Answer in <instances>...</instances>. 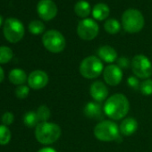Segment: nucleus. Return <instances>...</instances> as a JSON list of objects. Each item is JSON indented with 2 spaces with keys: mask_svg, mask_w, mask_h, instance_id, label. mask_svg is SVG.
Listing matches in <instances>:
<instances>
[{
  "mask_svg": "<svg viewBox=\"0 0 152 152\" xmlns=\"http://www.w3.org/2000/svg\"><path fill=\"white\" fill-rule=\"evenodd\" d=\"M104 113L113 120H121L125 117L130 110L128 99L121 93L110 96L104 104Z\"/></svg>",
  "mask_w": 152,
  "mask_h": 152,
  "instance_id": "f257e3e1",
  "label": "nucleus"
},
{
  "mask_svg": "<svg viewBox=\"0 0 152 152\" xmlns=\"http://www.w3.org/2000/svg\"><path fill=\"white\" fill-rule=\"evenodd\" d=\"M61 128L58 124L49 122H41L35 127V137L37 140L44 145L56 142L61 136Z\"/></svg>",
  "mask_w": 152,
  "mask_h": 152,
  "instance_id": "f03ea898",
  "label": "nucleus"
},
{
  "mask_svg": "<svg viewBox=\"0 0 152 152\" xmlns=\"http://www.w3.org/2000/svg\"><path fill=\"white\" fill-rule=\"evenodd\" d=\"M145 24L142 14L134 8L127 9L122 15V25L125 31L129 33L140 32Z\"/></svg>",
  "mask_w": 152,
  "mask_h": 152,
  "instance_id": "7ed1b4c3",
  "label": "nucleus"
},
{
  "mask_svg": "<svg viewBox=\"0 0 152 152\" xmlns=\"http://www.w3.org/2000/svg\"><path fill=\"white\" fill-rule=\"evenodd\" d=\"M120 130L113 121L104 120L97 124L94 128V135L100 141H113L119 138Z\"/></svg>",
  "mask_w": 152,
  "mask_h": 152,
  "instance_id": "20e7f679",
  "label": "nucleus"
},
{
  "mask_svg": "<svg viewBox=\"0 0 152 152\" xmlns=\"http://www.w3.org/2000/svg\"><path fill=\"white\" fill-rule=\"evenodd\" d=\"M80 73L86 79H95L103 72L104 66L101 60L95 56L85 57L79 67Z\"/></svg>",
  "mask_w": 152,
  "mask_h": 152,
  "instance_id": "39448f33",
  "label": "nucleus"
},
{
  "mask_svg": "<svg viewBox=\"0 0 152 152\" xmlns=\"http://www.w3.org/2000/svg\"><path fill=\"white\" fill-rule=\"evenodd\" d=\"M24 26L23 23L15 17L6 19L3 25V33L5 38L10 43L19 42L24 36Z\"/></svg>",
  "mask_w": 152,
  "mask_h": 152,
  "instance_id": "423d86ee",
  "label": "nucleus"
},
{
  "mask_svg": "<svg viewBox=\"0 0 152 152\" xmlns=\"http://www.w3.org/2000/svg\"><path fill=\"white\" fill-rule=\"evenodd\" d=\"M42 43L47 50L56 54L62 52L66 45L64 35L56 30L46 31L42 37Z\"/></svg>",
  "mask_w": 152,
  "mask_h": 152,
  "instance_id": "0eeeda50",
  "label": "nucleus"
},
{
  "mask_svg": "<svg viewBox=\"0 0 152 152\" xmlns=\"http://www.w3.org/2000/svg\"><path fill=\"white\" fill-rule=\"evenodd\" d=\"M131 67L137 78L149 79L152 75V64L144 55L135 56L131 62Z\"/></svg>",
  "mask_w": 152,
  "mask_h": 152,
  "instance_id": "6e6552de",
  "label": "nucleus"
},
{
  "mask_svg": "<svg viewBox=\"0 0 152 152\" xmlns=\"http://www.w3.org/2000/svg\"><path fill=\"white\" fill-rule=\"evenodd\" d=\"M99 31V24L91 18L83 19L77 26V34L83 40L94 39Z\"/></svg>",
  "mask_w": 152,
  "mask_h": 152,
  "instance_id": "1a4fd4ad",
  "label": "nucleus"
},
{
  "mask_svg": "<svg viewBox=\"0 0 152 152\" xmlns=\"http://www.w3.org/2000/svg\"><path fill=\"white\" fill-rule=\"evenodd\" d=\"M39 16L44 21H51L57 15V7L52 0H40L37 6Z\"/></svg>",
  "mask_w": 152,
  "mask_h": 152,
  "instance_id": "9d476101",
  "label": "nucleus"
},
{
  "mask_svg": "<svg viewBox=\"0 0 152 152\" xmlns=\"http://www.w3.org/2000/svg\"><path fill=\"white\" fill-rule=\"evenodd\" d=\"M103 78L109 86H116L123 79L122 69L118 65L109 64L103 71Z\"/></svg>",
  "mask_w": 152,
  "mask_h": 152,
  "instance_id": "9b49d317",
  "label": "nucleus"
},
{
  "mask_svg": "<svg viewBox=\"0 0 152 152\" xmlns=\"http://www.w3.org/2000/svg\"><path fill=\"white\" fill-rule=\"evenodd\" d=\"M27 83L30 88L33 90H41L48 83V75L42 70H35L28 76Z\"/></svg>",
  "mask_w": 152,
  "mask_h": 152,
  "instance_id": "f8f14e48",
  "label": "nucleus"
},
{
  "mask_svg": "<svg viewBox=\"0 0 152 152\" xmlns=\"http://www.w3.org/2000/svg\"><path fill=\"white\" fill-rule=\"evenodd\" d=\"M90 94L91 98L96 102H103L107 99L108 97V89L107 88L106 84L100 81L94 82L90 88Z\"/></svg>",
  "mask_w": 152,
  "mask_h": 152,
  "instance_id": "ddd939ff",
  "label": "nucleus"
},
{
  "mask_svg": "<svg viewBox=\"0 0 152 152\" xmlns=\"http://www.w3.org/2000/svg\"><path fill=\"white\" fill-rule=\"evenodd\" d=\"M98 56L100 60L109 64L117 60V52L114 48L108 45L100 47L98 50Z\"/></svg>",
  "mask_w": 152,
  "mask_h": 152,
  "instance_id": "4468645a",
  "label": "nucleus"
},
{
  "mask_svg": "<svg viewBox=\"0 0 152 152\" xmlns=\"http://www.w3.org/2000/svg\"><path fill=\"white\" fill-rule=\"evenodd\" d=\"M138 129V123L132 117H127L124 119L119 126L120 133L124 136H130L132 135Z\"/></svg>",
  "mask_w": 152,
  "mask_h": 152,
  "instance_id": "2eb2a0df",
  "label": "nucleus"
},
{
  "mask_svg": "<svg viewBox=\"0 0 152 152\" xmlns=\"http://www.w3.org/2000/svg\"><path fill=\"white\" fill-rule=\"evenodd\" d=\"M84 115L94 119V118H100L102 117V107L99 102L96 101H91L87 103L83 108Z\"/></svg>",
  "mask_w": 152,
  "mask_h": 152,
  "instance_id": "dca6fc26",
  "label": "nucleus"
},
{
  "mask_svg": "<svg viewBox=\"0 0 152 152\" xmlns=\"http://www.w3.org/2000/svg\"><path fill=\"white\" fill-rule=\"evenodd\" d=\"M8 78L11 83L15 85H23L27 81H28V76L26 72L20 68H15L10 71Z\"/></svg>",
  "mask_w": 152,
  "mask_h": 152,
  "instance_id": "f3484780",
  "label": "nucleus"
},
{
  "mask_svg": "<svg viewBox=\"0 0 152 152\" xmlns=\"http://www.w3.org/2000/svg\"><path fill=\"white\" fill-rule=\"evenodd\" d=\"M92 16L94 19L98 21H104L106 20L109 14H110V9L108 6L105 3H98L97 5L94 6L92 11H91Z\"/></svg>",
  "mask_w": 152,
  "mask_h": 152,
  "instance_id": "a211bd4d",
  "label": "nucleus"
},
{
  "mask_svg": "<svg viewBox=\"0 0 152 152\" xmlns=\"http://www.w3.org/2000/svg\"><path fill=\"white\" fill-rule=\"evenodd\" d=\"M74 12L81 18H87L91 12L90 3L85 1V0H80L74 6Z\"/></svg>",
  "mask_w": 152,
  "mask_h": 152,
  "instance_id": "6ab92c4d",
  "label": "nucleus"
},
{
  "mask_svg": "<svg viewBox=\"0 0 152 152\" xmlns=\"http://www.w3.org/2000/svg\"><path fill=\"white\" fill-rule=\"evenodd\" d=\"M104 29L107 33L114 35V34H116L120 31L121 24L117 20H115L114 18L107 19L104 23Z\"/></svg>",
  "mask_w": 152,
  "mask_h": 152,
  "instance_id": "aec40b11",
  "label": "nucleus"
},
{
  "mask_svg": "<svg viewBox=\"0 0 152 152\" xmlns=\"http://www.w3.org/2000/svg\"><path fill=\"white\" fill-rule=\"evenodd\" d=\"M39 120L38 118L36 112H33V111L27 112L23 116V123L29 128L36 127L39 124Z\"/></svg>",
  "mask_w": 152,
  "mask_h": 152,
  "instance_id": "412c9836",
  "label": "nucleus"
},
{
  "mask_svg": "<svg viewBox=\"0 0 152 152\" xmlns=\"http://www.w3.org/2000/svg\"><path fill=\"white\" fill-rule=\"evenodd\" d=\"M12 133L9 128L5 124H0V145H7L10 142Z\"/></svg>",
  "mask_w": 152,
  "mask_h": 152,
  "instance_id": "4be33fe9",
  "label": "nucleus"
},
{
  "mask_svg": "<svg viewBox=\"0 0 152 152\" xmlns=\"http://www.w3.org/2000/svg\"><path fill=\"white\" fill-rule=\"evenodd\" d=\"M14 52L10 48L7 46L0 47V64H7L12 60Z\"/></svg>",
  "mask_w": 152,
  "mask_h": 152,
  "instance_id": "5701e85b",
  "label": "nucleus"
},
{
  "mask_svg": "<svg viewBox=\"0 0 152 152\" xmlns=\"http://www.w3.org/2000/svg\"><path fill=\"white\" fill-rule=\"evenodd\" d=\"M28 28H29L30 32L33 35H39V34L43 33L45 31L44 23L39 20H34V21L31 22Z\"/></svg>",
  "mask_w": 152,
  "mask_h": 152,
  "instance_id": "b1692460",
  "label": "nucleus"
},
{
  "mask_svg": "<svg viewBox=\"0 0 152 152\" xmlns=\"http://www.w3.org/2000/svg\"><path fill=\"white\" fill-rule=\"evenodd\" d=\"M36 113H37L38 118L39 120V123L48 122V120L50 118V115H51V112H50L49 108L45 105H42V106L39 107Z\"/></svg>",
  "mask_w": 152,
  "mask_h": 152,
  "instance_id": "393cba45",
  "label": "nucleus"
},
{
  "mask_svg": "<svg viewBox=\"0 0 152 152\" xmlns=\"http://www.w3.org/2000/svg\"><path fill=\"white\" fill-rule=\"evenodd\" d=\"M140 91L144 96L152 95V80L146 79L141 82L140 85Z\"/></svg>",
  "mask_w": 152,
  "mask_h": 152,
  "instance_id": "a878e982",
  "label": "nucleus"
},
{
  "mask_svg": "<svg viewBox=\"0 0 152 152\" xmlns=\"http://www.w3.org/2000/svg\"><path fill=\"white\" fill-rule=\"evenodd\" d=\"M29 93H30V88L26 85H21L15 89V96L20 99H26Z\"/></svg>",
  "mask_w": 152,
  "mask_h": 152,
  "instance_id": "bb28decb",
  "label": "nucleus"
},
{
  "mask_svg": "<svg viewBox=\"0 0 152 152\" xmlns=\"http://www.w3.org/2000/svg\"><path fill=\"white\" fill-rule=\"evenodd\" d=\"M127 84L130 88L133 89V90H140V83L139 81V79L135 76H130V77L127 79Z\"/></svg>",
  "mask_w": 152,
  "mask_h": 152,
  "instance_id": "cd10ccee",
  "label": "nucleus"
},
{
  "mask_svg": "<svg viewBox=\"0 0 152 152\" xmlns=\"http://www.w3.org/2000/svg\"><path fill=\"white\" fill-rule=\"evenodd\" d=\"M14 120H15V116H14V114L11 112H6L2 115V123L3 124L7 126L11 125L14 123Z\"/></svg>",
  "mask_w": 152,
  "mask_h": 152,
  "instance_id": "c85d7f7f",
  "label": "nucleus"
},
{
  "mask_svg": "<svg viewBox=\"0 0 152 152\" xmlns=\"http://www.w3.org/2000/svg\"><path fill=\"white\" fill-rule=\"evenodd\" d=\"M117 65L121 69H126L130 65V61L127 57L125 56H121L120 58L117 59Z\"/></svg>",
  "mask_w": 152,
  "mask_h": 152,
  "instance_id": "c756f323",
  "label": "nucleus"
},
{
  "mask_svg": "<svg viewBox=\"0 0 152 152\" xmlns=\"http://www.w3.org/2000/svg\"><path fill=\"white\" fill-rule=\"evenodd\" d=\"M38 152H56V150L53 148H50V147H46V148H43L41 149H39Z\"/></svg>",
  "mask_w": 152,
  "mask_h": 152,
  "instance_id": "7c9ffc66",
  "label": "nucleus"
},
{
  "mask_svg": "<svg viewBox=\"0 0 152 152\" xmlns=\"http://www.w3.org/2000/svg\"><path fill=\"white\" fill-rule=\"evenodd\" d=\"M5 79V72H4V69L0 66V83H1Z\"/></svg>",
  "mask_w": 152,
  "mask_h": 152,
  "instance_id": "2f4dec72",
  "label": "nucleus"
},
{
  "mask_svg": "<svg viewBox=\"0 0 152 152\" xmlns=\"http://www.w3.org/2000/svg\"><path fill=\"white\" fill-rule=\"evenodd\" d=\"M3 23H4V19L1 15H0V26H2Z\"/></svg>",
  "mask_w": 152,
  "mask_h": 152,
  "instance_id": "473e14b6",
  "label": "nucleus"
}]
</instances>
